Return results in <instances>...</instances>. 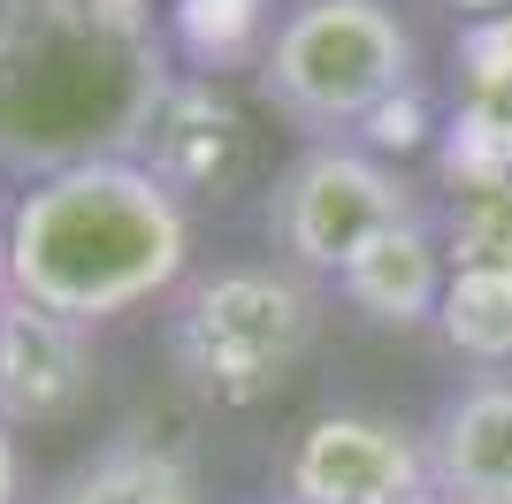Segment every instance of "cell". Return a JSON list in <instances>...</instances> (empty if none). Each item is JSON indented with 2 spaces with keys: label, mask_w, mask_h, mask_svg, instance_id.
I'll return each mask as SVG.
<instances>
[{
  "label": "cell",
  "mask_w": 512,
  "mask_h": 504,
  "mask_svg": "<svg viewBox=\"0 0 512 504\" xmlns=\"http://www.w3.org/2000/svg\"><path fill=\"white\" fill-rule=\"evenodd\" d=\"M0 222L16 298L77 329L169 306L176 283L192 275V207L123 153H85L46 176H23Z\"/></svg>",
  "instance_id": "cell-1"
},
{
  "label": "cell",
  "mask_w": 512,
  "mask_h": 504,
  "mask_svg": "<svg viewBox=\"0 0 512 504\" xmlns=\"http://www.w3.org/2000/svg\"><path fill=\"white\" fill-rule=\"evenodd\" d=\"M321 336V283L268 260H214L161 306V359L184 398L214 413H253L306 367Z\"/></svg>",
  "instance_id": "cell-2"
},
{
  "label": "cell",
  "mask_w": 512,
  "mask_h": 504,
  "mask_svg": "<svg viewBox=\"0 0 512 504\" xmlns=\"http://www.w3.org/2000/svg\"><path fill=\"white\" fill-rule=\"evenodd\" d=\"M413 84H428V69L398 0H283L253 92L299 146H360Z\"/></svg>",
  "instance_id": "cell-3"
},
{
  "label": "cell",
  "mask_w": 512,
  "mask_h": 504,
  "mask_svg": "<svg viewBox=\"0 0 512 504\" xmlns=\"http://www.w3.org/2000/svg\"><path fill=\"white\" fill-rule=\"evenodd\" d=\"M428 214L421 184L367 146H299L260 184V230L283 268L337 283V268L390 222Z\"/></svg>",
  "instance_id": "cell-4"
},
{
  "label": "cell",
  "mask_w": 512,
  "mask_h": 504,
  "mask_svg": "<svg viewBox=\"0 0 512 504\" xmlns=\"http://www.w3.org/2000/svg\"><path fill=\"white\" fill-rule=\"evenodd\" d=\"M123 161H138L161 191H176L184 207H222L253 184L260 168V130L253 107L237 100L230 84L192 77V69H161L146 84V100L130 107L123 138H115Z\"/></svg>",
  "instance_id": "cell-5"
},
{
  "label": "cell",
  "mask_w": 512,
  "mask_h": 504,
  "mask_svg": "<svg viewBox=\"0 0 512 504\" xmlns=\"http://www.w3.org/2000/svg\"><path fill=\"white\" fill-rule=\"evenodd\" d=\"M268 489L283 504H406V497H428L421 428H406L390 413H367V405L314 413L276 451Z\"/></svg>",
  "instance_id": "cell-6"
},
{
  "label": "cell",
  "mask_w": 512,
  "mask_h": 504,
  "mask_svg": "<svg viewBox=\"0 0 512 504\" xmlns=\"http://www.w3.org/2000/svg\"><path fill=\"white\" fill-rule=\"evenodd\" d=\"M100 390V344L92 329L46 314L31 298L0 306V420L8 428H69Z\"/></svg>",
  "instance_id": "cell-7"
},
{
  "label": "cell",
  "mask_w": 512,
  "mask_h": 504,
  "mask_svg": "<svg viewBox=\"0 0 512 504\" xmlns=\"http://www.w3.org/2000/svg\"><path fill=\"white\" fill-rule=\"evenodd\" d=\"M436 504H512V375H467L421 428Z\"/></svg>",
  "instance_id": "cell-8"
},
{
  "label": "cell",
  "mask_w": 512,
  "mask_h": 504,
  "mask_svg": "<svg viewBox=\"0 0 512 504\" xmlns=\"http://www.w3.org/2000/svg\"><path fill=\"white\" fill-rule=\"evenodd\" d=\"M329 291L367 321V329H436V306L451 291V260H444V230L436 214H413V222H390L375 230L352 260L337 268Z\"/></svg>",
  "instance_id": "cell-9"
},
{
  "label": "cell",
  "mask_w": 512,
  "mask_h": 504,
  "mask_svg": "<svg viewBox=\"0 0 512 504\" xmlns=\"http://www.w3.org/2000/svg\"><path fill=\"white\" fill-rule=\"evenodd\" d=\"M276 23H283V0H161L153 39L176 69L237 84V77H260Z\"/></svg>",
  "instance_id": "cell-10"
},
{
  "label": "cell",
  "mask_w": 512,
  "mask_h": 504,
  "mask_svg": "<svg viewBox=\"0 0 512 504\" xmlns=\"http://www.w3.org/2000/svg\"><path fill=\"white\" fill-rule=\"evenodd\" d=\"M39 504H207V482L176 443L115 436L100 451H85L77 466H62Z\"/></svg>",
  "instance_id": "cell-11"
},
{
  "label": "cell",
  "mask_w": 512,
  "mask_h": 504,
  "mask_svg": "<svg viewBox=\"0 0 512 504\" xmlns=\"http://www.w3.org/2000/svg\"><path fill=\"white\" fill-rule=\"evenodd\" d=\"M436 336L451 344V359H467L482 375L512 367V275H451L444 306H436Z\"/></svg>",
  "instance_id": "cell-12"
},
{
  "label": "cell",
  "mask_w": 512,
  "mask_h": 504,
  "mask_svg": "<svg viewBox=\"0 0 512 504\" xmlns=\"http://www.w3.org/2000/svg\"><path fill=\"white\" fill-rule=\"evenodd\" d=\"M436 230H444V260L451 275H512V176L505 184H467L451 191V207L436 214Z\"/></svg>",
  "instance_id": "cell-13"
},
{
  "label": "cell",
  "mask_w": 512,
  "mask_h": 504,
  "mask_svg": "<svg viewBox=\"0 0 512 504\" xmlns=\"http://www.w3.org/2000/svg\"><path fill=\"white\" fill-rule=\"evenodd\" d=\"M451 69H459V100H505L512 92V8L482 16V23H459Z\"/></svg>",
  "instance_id": "cell-14"
},
{
  "label": "cell",
  "mask_w": 512,
  "mask_h": 504,
  "mask_svg": "<svg viewBox=\"0 0 512 504\" xmlns=\"http://www.w3.org/2000/svg\"><path fill=\"white\" fill-rule=\"evenodd\" d=\"M436 130H444V115H436V84H413L406 100H390L383 115H375V123L360 130V146L406 168V153H421L428 138H436Z\"/></svg>",
  "instance_id": "cell-15"
},
{
  "label": "cell",
  "mask_w": 512,
  "mask_h": 504,
  "mask_svg": "<svg viewBox=\"0 0 512 504\" xmlns=\"http://www.w3.org/2000/svg\"><path fill=\"white\" fill-rule=\"evenodd\" d=\"M0 504H23V451L8 420H0Z\"/></svg>",
  "instance_id": "cell-16"
},
{
  "label": "cell",
  "mask_w": 512,
  "mask_h": 504,
  "mask_svg": "<svg viewBox=\"0 0 512 504\" xmlns=\"http://www.w3.org/2000/svg\"><path fill=\"white\" fill-rule=\"evenodd\" d=\"M436 8H451L459 23H482V16H505L512 0H436Z\"/></svg>",
  "instance_id": "cell-17"
},
{
  "label": "cell",
  "mask_w": 512,
  "mask_h": 504,
  "mask_svg": "<svg viewBox=\"0 0 512 504\" xmlns=\"http://www.w3.org/2000/svg\"><path fill=\"white\" fill-rule=\"evenodd\" d=\"M16 298V268H8V222H0V306Z\"/></svg>",
  "instance_id": "cell-18"
},
{
  "label": "cell",
  "mask_w": 512,
  "mask_h": 504,
  "mask_svg": "<svg viewBox=\"0 0 512 504\" xmlns=\"http://www.w3.org/2000/svg\"><path fill=\"white\" fill-rule=\"evenodd\" d=\"M253 504H283V497H276V489H260V497H253Z\"/></svg>",
  "instance_id": "cell-19"
},
{
  "label": "cell",
  "mask_w": 512,
  "mask_h": 504,
  "mask_svg": "<svg viewBox=\"0 0 512 504\" xmlns=\"http://www.w3.org/2000/svg\"><path fill=\"white\" fill-rule=\"evenodd\" d=\"M406 504H436V497H406Z\"/></svg>",
  "instance_id": "cell-20"
}]
</instances>
